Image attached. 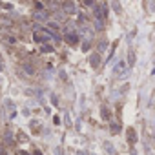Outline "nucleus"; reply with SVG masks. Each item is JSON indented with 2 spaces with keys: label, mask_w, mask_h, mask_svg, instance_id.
Returning <instances> with one entry per match:
<instances>
[{
  "label": "nucleus",
  "mask_w": 155,
  "mask_h": 155,
  "mask_svg": "<svg viewBox=\"0 0 155 155\" xmlns=\"http://www.w3.org/2000/svg\"><path fill=\"white\" fill-rule=\"evenodd\" d=\"M90 46H91V42H90V40H86V42L82 44V49H84V51H88V49H90Z\"/></svg>",
  "instance_id": "14"
},
{
  "label": "nucleus",
  "mask_w": 155,
  "mask_h": 155,
  "mask_svg": "<svg viewBox=\"0 0 155 155\" xmlns=\"http://www.w3.org/2000/svg\"><path fill=\"white\" fill-rule=\"evenodd\" d=\"M111 4H113V9H115V13H120V4L117 2V0H113Z\"/></svg>",
  "instance_id": "10"
},
{
  "label": "nucleus",
  "mask_w": 155,
  "mask_h": 155,
  "mask_svg": "<svg viewBox=\"0 0 155 155\" xmlns=\"http://www.w3.org/2000/svg\"><path fill=\"white\" fill-rule=\"evenodd\" d=\"M49 2H51V0H49Z\"/></svg>",
  "instance_id": "18"
},
{
  "label": "nucleus",
  "mask_w": 155,
  "mask_h": 155,
  "mask_svg": "<svg viewBox=\"0 0 155 155\" xmlns=\"http://www.w3.org/2000/svg\"><path fill=\"white\" fill-rule=\"evenodd\" d=\"M128 64H130V66H133V64H135V53H133V51H130V53H128Z\"/></svg>",
  "instance_id": "8"
},
{
  "label": "nucleus",
  "mask_w": 155,
  "mask_h": 155,
  "mask_svg": "<svg viewBox=\"0 0 155 155\" xmlns=\"http://www.w3.org/2000/svg\"><path fill=\"white\" fill-rule=\"evenodd\" d=\"M22 69H24L28 75H35V71H37V69H35V66H33L31 62H22Z\"/></svg>",
  "instance_id": "5"
},
{
  "label": "nucleus",
  "mask_w": 155,
  "mask_h": 155,
  "mask_svg": "<svg viewBox=\"0 0 155 155\" xmlns=\"http://www.w3.org/2000/svg\"><path fill=\"white\" fill-rule=\"evenodd\" d=\"M0 155H8V151H6L4 148H0Z\"/></svg>",
  "instance_id": "16"
},
{
  "label": "nucleus",
  "mask_w": 155,
  "mask_h": 155,
  "mask_svg": "<svg viewBox=\"0 0 155 155\" xmlns=\"http://www.w3.org/2000/svg\"><path fill=\"white\" fill-rule=\"evenodd\" d=\"M64 40H66L68 44H77V42H79V33H77V31L66 33V35H64Z\"/></svg>",
  "instance_id": "2"
},
{
  "label": "nucleus",
  "mask_w": 155,
  "mask_h": 155,
  "mask_svg": "<svg viewBox=\"0 0 155 155\" xmlns=\"http://www.w3.org/2000/svg\"><path fill=\"white\" fill-rule=\"evenodd\" d=\"M90 64H91V68H99L101 66V55L99 53H93L90 57Z\"/></svg>",
  "instance_id": "4"
},
{
  "label": "nucleus",
  "mask_w": 155,
  "mask_h": 155,
  "mask_svg": "<svg viewBox=\"0 0 155 155\" xmlns=\"http://www.w3.org/2000/svg\"><path fill=\"white\" fill-rule=\"evenodd\" d=\"M42 51H44V53H49V51H53V46H49V44H44V46H42Z\"/></svg>",
  "instance_id": "11"
},
{
  "label": "nucleus",
  "mask_w": 155,
  "mask_h": 155,
  "mask_svg": "<svg viewBox=\"0 0 155 155\" xmlns=\"http://www.w3.org/2000/svg\"><path fill=\"white\" fill-rule=\"evenodd\" d=\"M48 17H49V13H48L46 9H40V11H35V18H37L38 22H46V20H48Z\"/></svg>",
  "instance_id": "3"
},
{
  "label": "nucleus",
  "mask_w": 155,
  "mask_h": 155,
  "mask_svg": "<svg viewBox=\"0 0 155 155\" xmlns=\"http://www.w3.org/2000/svg\"><path fill=\"white\" fill-rule=\"evenodd\" d=\"M62 11L66 15H73L77 9H75V4L71 2V0H64V2H62Z\"/></svg>",
  "instance_id": "1"
},
{
  "label": "nucleus",
  "mask_w": 155,
  "mask_h": 155,
  "mask_svg": "<svg viewBox=\"0 0 155 155\" xmlns=\"http://www.w3.org/2000/svg\"><path fill=\"white\" fill-rule=\"evenodd\" d=\"M40 9H44V6H42V2L38 0V2H35V11H40Z\"/></svg>",
  "instance_id": "13"
},
{
  "label": "nucleus",
  "mask_w": 155,
  "mask_h": 155,
  "mask_svg": "<svg viewBox=\"0 0 155 155\" xmlns=\"http://www.w3.org/2000/svg\"><path fill=\"white\" fill-rule=\"evenodd\" d=\"M48 28L53 29V31H58V24L57 22H48Z\"/></svg>",
  "instance_id": "9"
},
{
  "label": "nucleus",
  "mask_w": 155,
  "mask_h": 155,
  "mask_svg": "<svg viewBox=\"0 0 155 155\" xmlns=\"http://www.w3.org/2000/svg\"><path fill=\"white\" fill-rule=\"evenodd\" d=\"M150 8H151V11H155V2H151V4H150Z\"/></svg>",
  "instance_id": "17"
},
{
  "label": "nucleus",
  "mask_w": 155,
  "mask_h": 155,
  "mask_svg": "<svg viewBox=\"0 0 155 155\" xmlns=\"http://www.w3.org/2000/svg\"><path fill=\"white\" fill-rule=\"evenodd\" d=\"M4 139H6L8 142H13V135H11V131H6V135H4Z\"/></svg>",
  "instance_id": "12"
},
{
  "label": "nucleus",
  "mask_w": 155,
  "mask_h": 155,
  "mask_svg": "<svg viewBox=\"0 0 155 155\" xmlns=\"http://www.w3.org/2000/svg\"><path fill=\"white\" fill-rule=\"evenodd\" d=\"M124 69H126V64H124V60H120V62L115 66V69H113V71H115V75H120Z\"/></svg>",
  "instance_id": "6"
},
{
  "label": "nucleus",
  "mask_w": 155,
  "mask_h": 155,
  "mask_svg": "<svg viewBox=\"0 0 155 155\" xmlns=\"http://www.w3.org/2000/svg\"><path fill=\"white\" fill-rule=\"evenodd\" d=\"M106 48H108V40H101V42H99V46H97V53L106 51Z\"/></svg>",
  "instance_id": "7"
},
{
  "label": "nucleus",
  "mask_w": 155,
  "mask_h": 155,
  "mask_svg": "<svg viewBox=\"0 0 155 155\" xmlns=\"http://www.w3.org/2000/svg\"><path fill=\"white\" fill-rule=\"evenodd\" d=\"M84 6H93V0H86V2H84Z\"/></svg>",
  "instance_id": "15"
}]
</instances>
